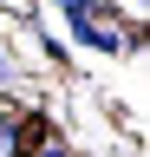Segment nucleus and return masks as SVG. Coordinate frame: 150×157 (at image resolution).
I'll use <instances>...</instances> for the list:
<instances>
[{"mask_svg": "<svg viewBox=\"0 0 150 157\" xmlns=\"http://www.w3.org/2000/svg\"><path fill=\"white\" fill-rule=\"evenodd\" d=\"M65 20H72V33H79L85 46H98V52H124V46H130V39H124L118 26H104V20L91 13L85 0H65Z\"/></svg>", "mask_w": 150, "mask_h": 157, "instance_id": "nucleus-1", "label": "nucleus"}, {"mask_svg": "<svg viewBox=\"0 0 150 157\" xmlns=\"http://www.w3.org/2000/svg\"><path fill=\"white\" fill-rule=\"evenodd\" d=\"M0 157H20V118L0 111Z\"/></svg>", "mask_w": 150, "mask_h": 157, "instance_id": "nucleus-2", "label": "nucleus"}, {"mask_svg": "<svg viewBox=\"0 0 150 157\" xmlns=\"http://www.w3.org/2000/svg\"><path fill=\"white\" fill-rule=\"evenodd\" d=\"M33 157H72L65 144H39V151H33Z\"/></svg>", "mask_w": 150, "mask_h": 157, "instance_id": "nucleus-3", "label": "nucleus"}, {"mask_svg": "<svg viewBox=\"0 0 150 157\" xmlns=\"http://www.w3.org/2000/svg\"><path fill=\"white\" fill-rule=\"evenodd\" d=\"M0 72H7V59H0Z\"/></svg>", "mask_w": 150, "mask_h": 157, "instance_id": "nucleus-4", "label": "nucleus"}]
</instances>
